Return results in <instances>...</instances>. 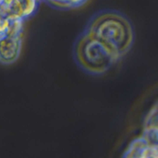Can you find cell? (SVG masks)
<instances>
[{"label": "cell", "instance_id": "cell-4", "mask_svg": "<svg viewBox=\"0 0 158 158\" xmlns=\"http://www.w3.org/2000/svg\"><path fill=\"white\" fill-rule=\"evenodd\" d=\"M86 0H56L53 5L63 8H73L83 5Z\"/></svg>", "mask_w": 158, "mask_h": 158}, {"label": "cell", "instance_id": "cell-2", "mask_svg": "<svg viewBox=\"0 0 158 158\" xmlns=\"http://www.w3.org/2000/svg\"><path fill=\"white\" fill-rule=\"evenodd\" d=\"M73 56L77 65L92 75H101L118 60L100 42L83 31L75 42Z\"/></svg>", "mask_w": 158, "mask_h": 158}, {"label": "cell", "instance_id": "cell-3", "mask_svg": "<svg viewBox=\"0 0 158 158\" xmlns=\"http://www.w3.org/2000/svg\"><path fill=\"white\" fill-rule=\"evenodd\" d=\"M23 32V20H13L0 35V63L10 65L16 62L22 52Z\"/></svg>", "mask_w": 158, "mask_h": 158}, {"label": "cell", "instance_id": "cell-1", "mask_svg": "<svg viewBox=\"0 0 158 158\" xmlns=\"http://www.w3.org/2000/svg\"><path fill=\"white\" fill-rule=\"evenodd\" d=\"M84 31L100 42L118 60L131 50L134 44L132 23L125 15L115 11L96 14Z\"/></svg>", "mask_w": 158, "mask_h": 158}]
</instances>
